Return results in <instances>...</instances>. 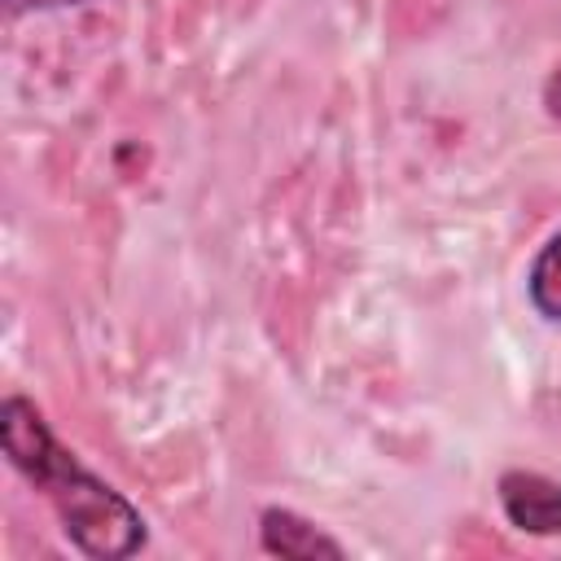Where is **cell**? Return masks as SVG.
I'll return each instance as SVG.
<instances>
[{
	"label": "cell",
	"instance_id": "cell-2",
	"mask_svg": "<svg viewBox=\"0 0 561 561\" xmlns=\"http://www.w3.org/2000/svg\"><path fill=\"white\" fill-rule=\"evenodd\" d=\"M500 508L526 535H561V482L535 469L500 473Z\"/></svg>",
	"mask_w": 561,
	"mask_h": 561
},
{
	"label": "cell",
	"instance_id": "cell-6",
	"mask_svg": "<svg viewBox=\"0 0 561 561\" xmlns=\"http://www.w3.org/2000/svg\"><path fill=\"white\" fill-rule=\"evenodd\" d=\"M66 4H83V0H9V9H66Z\"/></svg>",
	"mask_w": 561,
	"mask_h": 561
},
{
	"label": "cell",
	"instance_id": "cell-1",
	"mask_svg": "<svg viewBox=\"0 0 561 561\" xmlns=\"http://www.w3.org/2000/svg\"><path fill=\"white\" fill-rule=\"evenodd\" d=\"M0 438H4V456L13 460V469L35 491H44L66 539L83 557L123 561L145 548L149 530H145L140 508L123 491L101 482L92 469H83L79 456L57 443V434L48 430L44 412L31 399L9 394L0 403Z\"/></svg>",
	"mask_w": 561,
	"mask_h": 561
},
{
	"label": "cell",
	"instance_id": "cell-5",
	"mask_svg": "<svg viewBox=\"0 0 561 561\" xmlns=\"http://www.w3.org/2000/svg\"><path fill=\"white\" fill-rule=\"evenodd\" d=\"M543 105H548V114L561 123V66L548 75V83H543Z\"/></svg>",
	"mask_w": 561,
	"mask_h": 561
},
{
	"label": "cell",
	"instance_id": "cell-3",
	"mask_svg": "<svg viewBox=\"0 0 561 561\" xmlns=\"http://www.w3.org/2000/svg\"><path fill=\"white\" fill-rule=\"evenodd\" d=\"M259 543H263V552L285 557V561H316V557L342 561L346 557V548L333 535H324L316 522L298 517L294 508H263V517H259Z\"/></svg>",
	"mask_w": 561,
	"mask_h": 561
},
{
	"label": "cell",
	"instance_id": "cell-4",
	"mask_svg": "<svg viewBox=\"0 0 561 561\" xmlns=\"http://www.w3.org/2000/svg\"><path fill=\"white\" fill-rule=\"evenodd\" d=\"M526 289H530V302H535L539 316L561 320V232L548 237L543 250L535 254L530 276H526Z\"/></svg>",
	"mask_w": 561,
	"mask_h": 561
}]
</instances>
